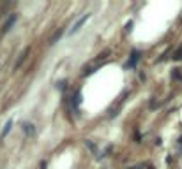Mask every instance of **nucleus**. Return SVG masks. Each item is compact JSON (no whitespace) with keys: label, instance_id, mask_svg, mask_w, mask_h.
Instances as JSON below:
<instances>
[{"label":"nucleus","instance_id":"obj_1","mask_svg":"<svg viewBox=\"0 0 182 169\" xmlns=\"http://www.w3.org/2000/svg\"><path fill=\"white\" fill-rule=\"evenodd\" d=\"M88 18H90V14H85L83 18H80V19L76 21V25H74V26H73V28L69 30V35H73V34H76V32L80 30V26H81V25H83V23H85V21H87Z\"/></svg>","mask_w":182,"mask_h":169},{"label":"nucleus","instance_id":"obj_2","mask_svg":"<svg viewBox=\"0 0 182 169\" xmlns=\"http://www.w3.org/2000/svg\"><path fill=\"white\" fill-rule=\"evenodd\" d=\"M14 21H16V16H11V18H9V19H7V23H5V25H4V32H9V30H11V26H12V23H14Z\"/></svg>","mask_w":182,"mask_h":169},{"label":"nucleus","instance_id":"obj_3","mask_svg":"<svg viewBox=\"0 0 182 169\" xmlns=\"http://www.w3.org/2000/svg\"><path fill=\"white\" fill-rule=\"evenodd\" d=\"M11 127H12V120H9V122L5 123V127H4V130H2V136H7L9 130H11Z\"/></svg>","mask_w":182,"mask_h":169},{"label":"nucleus","instance_id":"obj_4","mask_svg":"<svg viewBox=\"0 0 182 169\" xmlns=\"http://www.w3.org/2000/svg\"><path fill=\"white\" fill-rule=\"evenodd\" d=\"M138 58H140V53H138V51H133V58H131V62H129V65L133 67V65H135V63L138 62Z\"/></svg>","mask_w":182,"mask_h":169},{"label":"nucleus","instance_id":"obj_5","mask_svg":"<svg viewBox=\"0 0 182 169\" xmlns=\"http://www.w3.org/2000/svg\"><path fill=\"white\" fill-rule=\"evenodd\" d=\"M173 60H182V46L173 53Z\"/></svg>","mask_w":182,"mask_h":169},{"label":"nucleus","instance_id":"obj_6","mask_svg":"<svg viewBox=\"0 0 182 169\" xmlns=\"http://www.w3.org/2000/svg\"><path fill=\"white\" fill-rule=\"evenodd\" d=\"M173 78H175V79H181V81H182V74L179 72V71H173Z\"/></svg>","mask_w":182,"mask_h":169}]
</instances>
